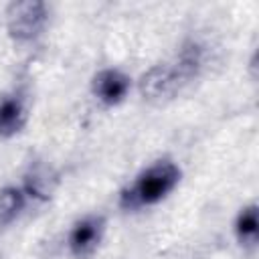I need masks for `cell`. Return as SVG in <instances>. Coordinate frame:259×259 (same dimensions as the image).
Masks as SVG:
<instances>
[{
  "label": "cell",
  "instance_id": "obj_3",
  "mask_svg": "<svg viewBox=\"0 0 259 259\" xmlns=\"http://www.w3.org/2000/svg\"><path fill=\"white\" fill-rule=\"evenodd\" d=\"M49 20V6L40 0H20L6 6V28L12 40L32 42L36 40Z\"/></svg>",
  "mask_w": 259,
  "mask_h": 259
},
{
  "label": "cell",
  "instance_id": "obj_7",
  "mask_svg": "<svg viewBox=\"0 0 259 259\" xmlns=\"http://www.w3.org/2000/svg\"><path fill=\"white\" fill-rule=\"evenodd\" d=\"M55 184H57V174L51 168L36 164V166H30V170L24 174V182L20 186L28 198L49 200L53 190H55Z\"/></svg>",
  "mask_w": 259,
  "mask_h": 259
},
{
  "label": "cell",
  "instance_id": "obj_8",
  "mask_svg": "<svg viewBox=\"0 0 259 259\" xmlns=\"http://www.w3.org/2000/svg\"><path fill=\"white\" fill-rule=\"evenodd\" d=\"M235 237L243 249L253 251L257 247L259 223H257V202H249L243 206L235 219Z\"/></svg>",
  "mask_w": 259,
  "mask_h": 259
},
{
  "label": "cell",
  "instance_id": "obj_6",
  "mask_svg": "<svg viewBox=\"0 0 259 259\" xmlns=\"http://www.w3.org/2000/svg\"><path fill=\"white\" fill-rule=\"evenodd\" d=\"M130 85H132V79L123 71L109 67V69H101L99 73L93 75L91 93L105 107H113L125 99Z\"/></svg>",
  "mask_w": 259,
  "mask_h": 259
},
{
  "label": "cell",
  "instance_id": "obj_9",
  "mask_svg": "<svg viewBox=\"0 0 259 259\" xmlns=\"http://www.w3.org/2000/svg\"><path fill=\"white\" fill-rule=\"evenodd\" d=\"M28 196L22 186H6L0 190V227L10 225L26 206Z\"/></svg>",
  "mask_w": 259,
  "mask_h": 259
},
{
  "label": "cell",
  "instance_id": "obj_2",
  "mask_svg": "<svg viewBox=\"0 0 259 259\" xmlns=\"http://www.w3.org/2000/svg\"><path fill=\"white\" fill-rule=\"evenodd\" d=\"M180 168L164 158L142 170L136 180L121 190L119 194V206L125 210H138L144 206H152L160 200H164L180 182Z\"/></svg>",
  "mask_w": 259,
  "mask_h": 259
},
{
  "label": "cell",
  "instance_id": "obj_5",
  "mask_svg": "<svg viewBox=\"0 0 259 259\" xmlns=\"http://www.w3.org/2000/svg\"><path fill=\"white\" fill-rule=\"evenodd\" d=\"M28 119V95L24 87H14L0 95V138L16 136Z\"/></svg>",
  "mask_w": 259,
  "mask_h": 259
},
{
  "label": "cell",
  "instance_id": "obj_4",
  "mask_svg": "<svg viewBox=\"0 0 259 259\" xmlns=\"http://www.w3.org/2000/svg\"><path fill=\"white\" fill-rule=\"evenodd\" d=\"M103 233H105V217L97 212L85 214L69 231V237H67L69 253L75 259H89L97 251L103 239Z\"/></svg>",
  "mask_w": 259,
  "mask_h": 259
},
{
  "label": "cell",
  "instance_id": "obj_1",
  "mask_svg": "<svg viewBox=\"0 0 259 259\" xmlns=\"http://www.w3.org/2000/svg\"><path fill=\"white\" fill-rule=\"evenodd\" d=\"M202 67V49L196 42L182 47L180 55L172 63H160L148 69L140 79V93L150 101L172 99L190 83Z\"/></svg>",
  "mask_w": 259,
  "mask_h": 259
}]
</instances>
